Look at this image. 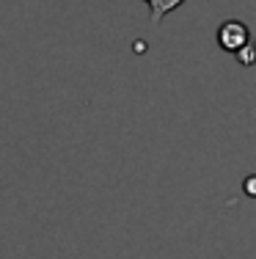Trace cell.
Listing matches in <instances>:
<instances>
[{
    "instance_id": "obj_1",
    "label": "cell",
    "mask_w": 256,
    "mask_h": 259,
    "mask_svg": "<svg viewBox=\"0 0 256 259\" xmlns=\"http://www.w3.org/2000/svg\"><path fill=\"white\" fill-rule=\"evenodd\" d=\"M218 45H221V50L237 55L245 45H251V33H248V28L240 20H229L218 28Z\"/></svg>"
},
{
    "instance_id": "obj_2",
    "label": "cell",
    "mask_w": 256,
    "mask_h": 259,
    "mask_svg": "<svg viewBox=\"0 0 256 259\" xmlns=\"http://www.w3.org/2000/svg\"><path fill=\"white\" fill-rule=\"evenodd\" d=\"M143 3H149V9H151V25H160L163 17L176 11L185 0H143Z\"/></svg>"
},
{
    "instance_id": "obj_3",
    "label": "cell",
    "mask_w": 256,
    "mask_h": 259,
    "mask_svg": "<svg viewBox=\"0 0 256 259\" xmlns=\"http://www.w3.org/2000/svg\"><path fill=\"white\" fill-rule=\"evenodd\" d=\"M237 55H240V61H242L245 66H251L253 61H256V47H253V45H245V47H242V50L237 53Z\"/></svg>"
},
{
    "instance_id": "obj_4",
    "label": "cell",
    "mask_w": 256,
    "mask_h": 259,
    "mask_svg": "<svg viewBox=\"0 0 256 259\" xmlns=\"http://www.w3.org/2000/svg\"><path fill=\"white\" fill-rule=\"evenodd\" d=\"M245 193L256 196V177H248V180H245Z\"/></svg>"
}]
</instances>
